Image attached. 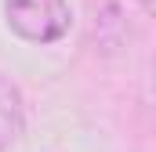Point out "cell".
Listing matches in <instances>:
<instances>
[{
	"label": "cell",
	"instance_id": "cell-1",
	"mask_svg": "<svg viewBox=\"0 0 156 152\" xmlns=\"http://www.w3.org/2000/svg\"><path fill=\"white\" fill-rule=\"evenodd\" d=\"M4 15L11 33L29 43H55L69 33V4L66 0H4Z\"/></svg>",
	"mask_w": 156,
	"mask_h": 152
},
{
	"label": "cell",
	"instance_id": "cell-2",
	"mask_svg": "<svg viewBox=\"0 0 156 152\" xmlns=\"http://www.w3.org/2000/svg\"><path fill=\"white\" fill-rule=\"evenodd\" d=\"M22 134V94L11 80L0 76V152L15 145Z\"/></svg>",
	"mask_w": 156,
	"mask_h": 152
},
{
	"label": "cell",
	"instance_id": "cell-3",
	"mask_svg": "<svg viewBox=\"0 0 156 152\" xmlns=\"http://www.w3.org/2000/svg\"><path fill=\"white\" fill-rule=\"evenodd\" d=\"M138 4H142V7H145V11H149V15L156 18V0H138Z\"/></svg>",
	"mask_w": 156,
	"mask_h": 152
},
{
	"label": "cell",
	"instance_id": "cell-4",
	"mask_svg": "<svg viewBox=\"0 0 156 152\" xmlns=\"http://www.w3.org/2000/svg\"><path fill=\"white\" fill-rule=\"evenodd\" d=\"M153 87H156V62H153Z\"/></svg>",
	"mask_w": 156,
	"mask_h": 152
}]
</instances>
